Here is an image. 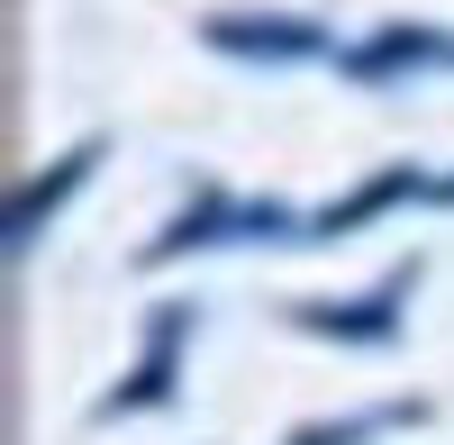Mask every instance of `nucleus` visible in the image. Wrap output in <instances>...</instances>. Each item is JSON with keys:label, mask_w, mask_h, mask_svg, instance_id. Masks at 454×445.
<instances>
[{"label": "nucleus", "mask_w": 454, "mask_h": 445, "mask_svg": "<svg viewBox=\"0 0 454 445\" xmlns=\"http://www.w3.org/2000/svg\"><path fill=\"white\" fill-rule=\"evenodd\" d=\"M209 46L254 55V64H300V55H327V27L318 19H209Z\"/></svg>", "instance_id": "obj_2"}, {"label": "nucleus", "mask_w": 454, "mask_h": 445, "mask_svg": "<svg viewBox=\"0 0 454 445\" xmlns=\"http://www.w3.org/2000/svg\"><path fill=\"white\" fill-rule=\"evenodd\" d=\"M419 410L409 400H391V410H355V418H318V427H300L291 445H364V436H382V427H409Z\"/></svg>", "instance_id": "obj_7"}, {"label": "nucleus", "mask_w": 454, "mask_h": 445, "mask_svg": "<svg viewBox=\"0 0 454 445\" xmlns=\"http://www.w3.org/2000/svg\"><path fill=\"white\" fill-rule=\"evenodd\" d=\"M291 228V209H273V200H192L173 218V228L145 246V264H164V254H182V246H237V237H282Z\"/></svg>", "instance_id": "obj_1"}, {"label": "nucleus", "mask_w": 454, "mask_h": 445, "mask_svg": "<svg viewBox=\"0 0 454 445\" xmlns=\"http://www.w3.org/2000/svg\"><path fill=\"white\" fill-rule=\"evenodd\" d=\"M391 301H409V273H391L382 291H364V301H300L291 318L309 327V337H355V346H382L391 327H400V318H391Z\"/></svg>", "instance_id": "obj_3"}, {"label": "nucleus", "mask_w": 454, "mask_h": 445, "mask_svg": "<svg viewBox=\"0 0 454 445\" xmlns=\"http://www.w3.org/2000/svg\"><path fill=\"white\" fill-rule=\"evenodd\" d=\"M182 337H192V309H164V318H155V337H145V363L100 400V418H119V410H155V400L173 391V355H182Z\"/></svg>", "instance_id": "obj_5"}, {"label": "nucleus", "mask_w": 454, "mask_h": 445, "mask_svg": "<svg viewBox=\"0 0 454 445\" xmlns=\"http://www.w3.org/2000/svg\"><path fill=\"white\" fill-rule=\"evenodd\" d=\"M91 155H100V145L82 137V145H73V155H64V164L46 173V182H27V191L10 200V254H27V246H36V228H46V218H55V209H64L73 191H82V173H91Z\"/></svg>", "instance_id": "obj_6"}, {"label": "nucleus", "mask_w": 454, "mask_h": 445, "mask_svg": "<svg viewBox=\"0 0 454 445\" xmlns=\"http://www.w3.org/2000/svg\"><path fill=\"white\" fill-rule=\"evenodd\" d=\"M427 64H454L445 27H382V36H364V46H346L355 82H391V73H427Z\"/></svg>", "instance_id": "obj_4"}]
</instances>
